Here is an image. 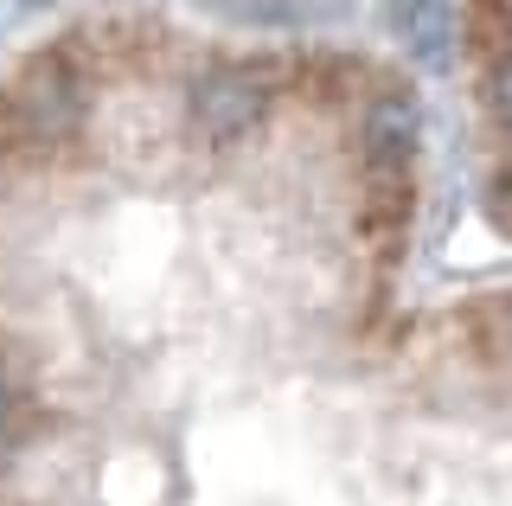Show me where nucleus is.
Wrapping results in <instances>:
<instances>
[{
    "mask_svg": "<svg viewBox=\"0 0 512 506\" xmlns=\"http://www.w3.org/2000/svg\"><path fill=\"white\" fill-rule=\"evenodd\" d=\"M461 77H468V154L506 186V0H461Z\"/></svg>",
    "mask_w": 512,
    "mask_h": 506,
    "instance_id": "obj_2",
    "label": "nucleus"
},
{
    "mask_svg": "<svg viewBox=\"0 0 512 506\" xmlns=\"http://www.w3.org/2000/svg\"><path fill=\"white\" fill-rule=\"evenodd\" d=\"M397 52L154 0L0 58V506H506L512 295Z\"/></svg>",
    "mask_w": 512,
    "mask_h": 506,
    "instance_id": "obj_1",
    "label": "nucleus"
}]
</instances>
